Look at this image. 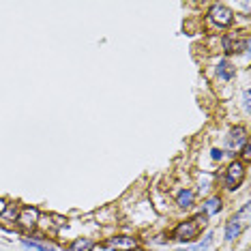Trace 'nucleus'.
<instances>
[{
	"instance_id": "f257e3e1",
	"label": "nucleus",
	"mask_w": 251,
	"mask_h": 251,
	"mask_svg": "<svg viewBox=\"0 0 251 251\" xmlns=\"http://www.w3.org/2000/svg\"><path fill=\"white\" fill-rule=\"evenodd\" d=\"M206 224H208V217L204 215V213L196 215L193 219L182 221L180 226H176V230H174V234H172L174 241H178V243H191V241H196L200 230H202V227L206 226Z\"/></svg>"
},
{
	"instance_id": "f03ea898",
	"label": "nucleus",
	"mask_w": 251,
	"mask_h": 251,
	"mask_svg": "<svg viewBox=\"0 0 251 251\" xmlns=\"http://www.w3.org/2000/svg\"><path fill=\"white\" fill-rule=\"evenodd\" d=\"M226 54H243L249 52V37L247 35H238V32H230L221 39Z\"/></svg>"
},
{
	"instance_id": "7ed1b4c3",
	"label": "nucleus",
	"mask_w": 251,
	"mask_h": 251,
	"mask_svg": "<svg viewBox=\"0 0 251 251\" xmlns=\"http://www.w3.org/2000/svg\"><path fill=\"white\" fill-rule=\"evenodd\" d=\"M208 22H213V24L219 28H227L234 24V13L226 4H215V7H210V11H208Z\"/></svg>"
},
{
	"instance_id": "20e7f679",
	"label": "nucleus",
	"mask_w": 251,
	"mask_h": 251,
	"mask_svg": "<svg viewBox=\"0 0 251 251\" xmlns=\"http://www.w3.org/2000/svg\"><path fill=\"white\" fill-rule=\"evenodd\" d=\"M245 178V165L241 161H234L230 168L226 170V176H224V185H226V189H236L238 185L243 182Z\"/></svg>"
},
{
	"instance_id": "39448f33",
	"label": "nucleus",
	"mask_w": 251,
	"mask_h": 251,
	"mask_svg": "<svg viewBox=\"0 0 251 251\" xmlns=\"http://www.w3.org/2000/svg\"><path fill=\"white\" fill-rule=\"evenodd\" d=\"M18 224H20V227H24V230H35L39 224V210L35 206L22 208L18 215Z\"/></svg>"
},
{
	"instance_id": "423d86ee",
	"label": "nucleus",
	"mask_w": 251,
	"mask_h": 251,
	"mask_svg": "<svg viewBox=\"0 0 251 251\" xmlns=\"http://www.w3.org/2000/svg\"><path fill=\"white\" fill-rule=\"evenodd\" d=\"M105 247L112 251H133L138 247V241L133 236H112V238H107Z\"/></svg>"
},
{
	"instance_id": "0eeeda50",
	"label": "nucleus",
	"mask_w": 251,
	"mask_h": 251,
	"mask_svg": "<svg viewBox=\"0 0 251 251\" xmlns=\"http://www.w3.org/2000/svg\"><path fill=\"white\" fill-rule=\"evenodd\" d=\"M247 142H249L247 131H245L243 127H234L230 131V135H227V148H230V151H238V148L245 146Z\"/></svg>"
},
{
	"instance_id": "6e6552de",
	"label": "nucleus",
	"mask_w": 251,
	"mask_h": 251,
	"mask_svg": "<svg viewBox=\"0 0 251 251\" xmlns=\"http://www.w3.org/2000/svg\"><path fill=\"white\" fill-rule=\"evenodd\" d=\"M217 77H219L221 82H232V79L236 77V67L226 58L219 60V65H217Z\"/></svg>"
},
{
	"instance_id": "1a4fd4ad",
	"label": "nucleus",
	"mask_w": 251,
	"mask_h": 251,
	"mask_svg": "<svg viewBox=\"0 0 251 251\" xmlns=\"http://www.w3.org/2000/svg\"><path fill=\"white\" fill-rule=\"evenodd\" d=\"M238 234H241V219H236V217H232L230 221L226 224V241H236Z\"/></svg>"
},
{
	"instance_id": "9d476101",
	"label": "nucleus",
	"mask_w": 251,
	"mask_h": 251,
	"mask_svg": "<svg viewBox=\"0 0 251 251\" xmlns=\"http://www.w3.org/2000/svg\"><path fill=\"white\" fill-rule=\"evenodd\" d=\"M202 210H204V215L206 217H213L217 215L221 210V198L219 196H213V198H208L206 202L202 204Z\"/></svg>"
},
{
	"instance_id": "9b49d317",
	"label": "nucleus",
	"mask_w": 251,
	"mask_h": 251,
	"mask_svg": "<svg viewBox=\"0 0 251 251\" xmlns=\"http://www.w3.org/2000/svg\"><path fill=\"white\" fill-rule=\"evenodd\" d=\"M22 245H24L26 249H35V251H56L54 245L41 243L39 238H24V241H22Z\"/></svg>"
},
{
	"instance_id": "f8f14e48",
	"label": "nucleus",
	"mask_w": 251,
	"mask_h": 251,
	"mask_svg": "<svg viewBox=\"0 0 251 251\" xmlns=\"http://www.w3.org/2000/svg\"><path fill=\"white\" fill-rule=\"evenodd\" d=\"M193 198H196V193L191 189H180L178 196H176V204H178L180 208H189V206H193Z\"/></svg>"
},
{
	"instance_id": "ddd939ff",
	"label": "nucleus",
	"mask_w": 251,
	"mask_h": 251,
	"mask_svg": "<svg viewBox=\"0 0 251 251\" xmlns=\"http://www.w3.org/2000/svg\"><path fill=\"white\" fill-rule=\"evenodd\" d=\"M93 247H95L93 238H75L67 251H93Z\"/></svg>"
},
{
	"instance_id": "4468645a",
	"label": "nucleus",
	"mask_w": 251,
	"mask_h": 251,
	"mask_svg": "<svg viewBox=\"0 0 251 251\" xmlns=\"http://www.w3.org/2000/svg\"><path fill=\"white\" fill-rule=\"evenodd\" d=\"M210 245H213V232L206 234V236H204V241L200 243V245H196L193 249H189V251H206V249L210 247Z\"/></svg>"
},
{
	"instance_id": "2eb2a0df",
	"label": "nucleus",
	"mask_w": 251,
	"mask_h": 251,
	"mask_svg": "<svg viewBox=\"0 0 251 251\" xmlns=\"http://www.w3.org/2000/svg\"><path fill=\"white\" fill-rule=\"evenodd\" d=\"M243 105H245V112L249 114L251 112V93H249V88L243 93Z\"/></svg>"
},
{
	"instance_id": "dca6fc26",
	"label": "nucleus",
	"mask_w": 251,
	"mask_h": 251,
	"mask_svg": "<svg viewBox=\"0 0 251 251\" xmlns=\"http://www.w3.org/2000/svg\"><path fill=\"white\" fill-rule=\"evenodd\" d=\"M210 159H213V161H221V159H224V151L213 148V151H210Z\"/></svg>"
},
{
	"instance_id": "f3484780",
	"label": "nucleus",
	"mask_w": 251,
	"mask_h": 251,
	"mask_svg": "<svg viewBox=\"0 0 251 251\" xmlns=\"http://www.w3.org/2000/svg\"><path fill=\"white\" fill-rule=\"evenodd\" d=\"M241 217H243L245 221H247V217H249V204H245V206L241 208V213L236 215V219H241Z\"/></svg>"
},
{
	"instance_id": "a211bd4d",
	"label": "nucleus",
	"mask_w": 251,
	"mask_h": 251,
	"mask_svg": "<svg viewBox=\"0 0 251 251\" xmlns=\"http://www.w3.org/2000/svg\"><path fill=\"white\" fill-rule=\"evenodd\" d=\"M243 159H245V161H249V159H251V146H249V142L243 146Z\"/></svg>"
},
{
	"instance_id": "6ab92c4d",
	"label": "nucleus",
	"mask_w": 251,
	"mask_h": 251,
	"mask_svg": "<svg viewBox=\"0 0 251 251\" xmlns=\"http://www.w3.org/2000/svg\"><path fill=\"white\" fill-rule=\"evenodd\" d=\"M4 210H7V202H4V200H2V198H0V215H2V213H4Z\"/></svg>"
}]
</instances>
